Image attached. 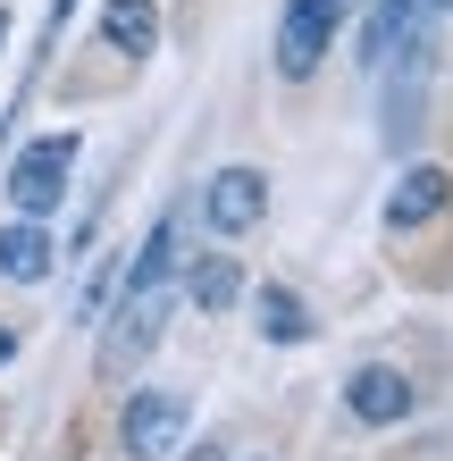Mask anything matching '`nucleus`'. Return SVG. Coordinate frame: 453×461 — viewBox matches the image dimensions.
<instances>
[{"instance_id": "obj_6", "label": "nucleus", "mask_w": 453, "mask_h": 461, "mask_svg": "<svg viewBox=\"0 0 453 461\" xmlns=\"http://www.w3.org/2000/svg\"><path fill=\"white\" fill-rule=\"evenodd\" d=\"M412 377L394 369V361H361L353 377H344V411H353L361 428H394V420H412Z\"/></svg>"}, {"instance_id": "obj_3", "label": "nucleus", "mask_w": 453, "mask_h": 461, "mask_svg": "<svg viewBox=\"0 0 453 461\" xmlns=\"http://www.w3.org/2000/svg\"><path fill=\"white\" fill-rule=\"evenodd\" d=\"M68 168H76V126L34 134V143L9 159V202H17V219H50L59 194H68Z\"/></svg>"}, {"instance_id": "obj_5", "label": "nucleus", "mask_w": 453, "mask_h": 461, "mask_svg": "<svg viewBox=\"0 0 453 461\" xmlns=\"http://www.w3.org/2000/svg\"><path fill=\"white\" fill-rule=\"evenodd\" d=\"M336 25H344V0H285V25H277V76H285V85L319 76Z\"/></svg>"}, {"instance_id": "obj_16", "label": "nucleus", "mask_w": 453, "mask_h": 461, "mask_svg": "<svg viewBox=\"0 0 453 461\" xmlns=\"http://www.w3.org/2000/svg\"><path fill=\"white\" fill-rule=\"evenodd\" d=\"M429 9H437V17H453V0H429Z\"/></svg>"}, {"instance_id": "obj_2", "label": "nucleus", "mask_w": 453, "mask_h": 461, "mask_svg": "<svg viewBox=\"0 0 453 461\" xmlns=\"http://www.w3.org/2000/svg\"><path fill=\"white\" fill-rule=\"evenodd\" d=\"M369 59L386 76V143L420 134V76H429V0H378L369 17Z\"/></svg>"}, {"instance_id": "obj_13", "label": "nucleus", "mask_w": 453, "mask_h": 461, "mask_svg": "<svg viewBox=\"0 0 453 461\" xmlns=\"http://www.w3.org/2000/svg\"><path fill=\"white\" fill-rule=\"evenodd\" d=\"M68 9H76V0H50V17H42V42H59V25H68Z\"/></svg>"}, {"instance_id": "obj_9", "label": "nucleus", "mask_w": 453, "mask_h": 461, "mask_svg": "<svg viewBox=\"0 0 453 461\" xmlns=\"http://www.w3.org/2000/svg\"><path fill=\"white\" fill-rule=\"evenodd\" d=\"M93 25H101V42L135 68V59H151V42H159V0H101Z\"/></svg>"}, {"instance_id": "obj_14", "label": "nucleus", "mask_w": 453, "mask_h": 461, "mask_svg": "<svg viewBox=\"0 0 453 461\" xmlns=\"http://www.w3.org/2000/svg\"><path fill=\"white\" fill-rule=\"evenodd\" d=\"M185 461H227V445H194V453H185Z\"/></svg>"}, {"instance_id": "obj_4", "label": "nucleus", "mask_w": 453, "mask_h": 461, "mask_svg": "<svg viewBox=\"0 0 453 461\" xmlns=\"http://www.w3.org/2000/svg\"><path fill=\"white\" fill-rule=\"evenodd\" d=\"M185 428H194V402H185L177 386H143V394H126L118 445H126V461H168L185 445Z\"/></svg>"}, {"instance_id": "obj_12", "label": "nucleus", "mask_w": 453, "mask_h": 461, "mask_svg": "<svg viewBox=\"0 0 453 461\" xmlns=\"http://www.w3.org/2000/svg\"><path fill=\"white\" fill-rule=\"evenodd\" d=\"M260 336L269 344H311V311L294 285H260Z\"/></svg>"}, {"instance_id": "obj_8", "label": "nucleus", "mask_w": 453, "mask_h": 461, "mask_svg": "<svg viewBox=\"0 0 453 461\" xmlns=\"http://www.w3.org/2000/svg\"><path fill=\"white\" fill-rule=\"evenodd\" d=\"M445 202H453V176L420 159V168H403V176H394V194H386V227H394V235H412V227H429Z\"/></svg>"}, {"instance_id": "obj_17", "label": "nucleus", "mask_w": 453, "mask_h": 461, "mask_svg": "<svg viewBox=\"0 0 453 461\" xmlns=\"http://www.w3.org/2000/svg\"><path fill=\"white\" fill-rule=\"evenodd\" d=\"M0 42H9V9H0Z\"/></svg>"}, {"instance_id": "obj_15", "label": "nucleus", "mask_w": 453, "mask_h": 461, "mask_svg": "<svg viewBox=\"0 0 453 461\" xmlns=\"http://www.w3.org/2000/svg\"><path fill=\"white\" fill-rule=\"evenodd\" d=\"M9 361H17V336H9V328H0V369H9Z\"/></svg>"}, {"instance_id": "obj_1", "label": "nucleus", "mask_w": 453, "mask_h": 461, "mask_svg": "<svg viewBox=\"0 0 453 461\" xmlns=\"http://www.w3.org/2000/svg\"><path fill=\"white\" fill-rule=\"evenodd\" d=\"M177 243H185V202H168L159 210V227L135 243V260L118 268V285H110V311L93 319L101 328V377H135L143 361H151V344H159V328H168V294H177Z\"/></svg>"}, {"instance_id": "obj_11", "label": "nucleus", "mask_w": 453, "mask_h": 461, "mask_svg": "<svg viewBox=\"0 0 453 461\" xmlns=\"http://www.w3.org/2000/svg\"><path fill=\"white\" fill-rule=\"evenodd\" d=\"M177 285H185V303H194V311H227L235 294H244V268H235L227 252H210L194 268H177Z\"/></svg>"}, {"instance_id": "obj_7", "label": "nucleus", "mask_w": 453, "mask_h": 461, "mask_svg": "<svg viewBox=\"0 0 453 461\" xmlns=\"http://www.w3.org/2000/svg\"><path fill=\"white\" fill-rule=\"evenodd\" d=\"M260 210H269V176H260V168H219V176H210V194H202L210 235H252Z\"/></svg>"}, {"instance_id": "obj_10", "label": "nucleus", "mask_w": 453, "mask_h": 461, "mask_svg": "<svg viewBox=\"0 0 453 461\" xmlns=\"http://www.w3.org/2000/svg\"><path fill=\"white\" fill-rule=\"evenodd\" d=\"M50 268H59V243H50V227H42V219L0 227V277H9V285H42Z\"/></svg>"}]
</instances>
